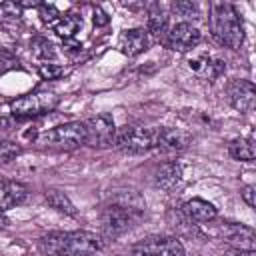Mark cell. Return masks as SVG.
<instances>
[{
    "label": "cell",
    "instance_id": "2e32d148",
    "mask_svg": "<svg viewBox=\"0 0 256 256\" xmlns=\"http://www.w3.org/2000/svg\"><path fill=\"white\" fill-rule=\"evenodd\" d=\"M28 188L16 180H0V212L24 202Z\"/></svg>",
    "mask_w": 256,
    "mask_h": 256
},
{
    "label": "cell",
    "instance_id": "4316f807",
    "mask_svg": "<svg viewBox=\"0 0 256 256\" xmlns=\"http://www.w3.org/2000/svg\"><path fill=\"white\" fill-rule=\"evenodd\" d=\"M38 14H40L42 22H46V24H50V26L60 18V12H58V8H56L54 4H40V6H38Z\"/></svg>",
    "mask_w": 256,
    "mask_h": 256
},
{
    "label": "cell",
    "instance_id": "8992f818",
    "mask_svg": "<svg viewBox=\"0 0 256 256\" xmlns=\"http://www.w3.org/2000/svg\"><path fill=\"white\" fill-rule=\"evenodd\" d=\"M118 150L126 154H140L156 146V128H138V126H124L116 128V136L112 142Z\"/></svg>",
    "mask_w": 256,
    "mask_h": 256
},
{
    "label": "cell",
    "instance_id": "ba28073f",
    "mask_svg": "<svg viewBox=\"0 0 256 256\" xmlns=\"http://www.w3.org/2000/svg\"><path fill=\"white\" fill-rule=\"evenodd\" d=\"M202 40V34L196 26H192L190 22H178L174 24L162 38L164 46L178 50V52H188L192 48H196Z\"/></svg>",
    "mask_w": 256,
    "mask_h": 256
},
{
    "label": "cell",
    "instance_id": "9c48e42d",
    "mask_svg": "<svg viewBox=\"0 0 256 256\" xmlns=\"http://www.w3.org/2000/svg\"><path fill=\"white\" fill-rule=\"evenodd\" d=\"M128 256H184V246L178 238H148L138 242Z\"/></svg>",
    "mask_w": 256,
    "mask_h": 256
},
{
    "label": "cell",
    "instance_id": "7c38bea8",
    "mask_svg": "<svg viewBox=\"0 0 256 256\" xmlns=\"http://www.w3.org/2000/svg\"><path fill=\"white\" fill-rule=\"evenodd\" d=\"M148 44H150V36L142 28L124 30L120 34V40H118V48L126 56H138V54H142L148 48Z\"/></svg>",
    "mask_w": 256,
    "mask_h": 256
},
{
    "label": "cell",
    "instance_id": "ffe728a7",
    "mask_svg": "<svg viewBox=\"0 0 256 256\" xmlns=\"http://www.w3.org/2000/svg\"><path fill=\"white\" fill-rule=\"evenodd\" d=\"M148 34H152V36H156V38H164V34L168 32V16L164 14V10L158 6V4H154V6H150V14H148V30H146Z\"/></svg>",
    "mask_w": 256,
    "mask_h": 256
},
{
    "label": "cell",
    "instance_id": "cb8c5ba5",
    "mask_svg": "<svg viewBox=\"0 0 256 256\" xmlns=\"http://www.w3.org/2000/svg\"><path fill=\"white\" fill-rule=\"evenodd\" d=\"M32 48H34V54H36L38 58H44V60L54 58V54H56L54 44H52L48 38H36V40L32 42Z\"/></svg>",
    "mask_w": 256,
    "mask_h": 256
},
{
    "label": "cell",
    "instance_id": "f1b7e54d",
    "mask_svg": "<svg viewBox=\"0 0 256 256\" xmlns=\"http://www.w3.org/2000/svg\"><path fill=\"white\" fill-rule=\"evenodd\" d=\"M92 20H94V26H106L108 22H110V16L102 10V8H94V16H92Z\"/></svg>",
    "mask_w": 256,
    "mask_h": 256
},
{
    "label": "cell",
    "instance_id": "e0dca14e",
    "mask_svg": "<svg viewBox=\"0 0 256 256\" xmlns=\"http://www.w3.org/2000/svg\"><path fill=\"white\" fill-rule=\"evenodd\" d=\"M180 178H182V168H180V164H176V162H166V164H162V166L158 168V172H156V186L162 188V190H170V188H174V186L180 182Z\"/></svg>",
    "mask_w": 256,
    "mask_h": 256
},
{
    "label": "cell",
    "instance_id": "1f68e13d",
    "mask_svg": "<svg viewBox=\"0 0 256 256\" xmlns=\"http://www.w3.org/2000/svg\"><path fill=\"white\" fill-rule=\"evenodd\" d=\"M6 226H8V218L0 212V230H2V228H6Z\"/></svg>",
    "mask_w": 256,
    "mask_h": 256
},
{
    "label": "cell",
    "instance_id": "5bb4252c",
    "mask_svg": "<svg viewBox=\"0 0 256 256\" xmlns=\"http://www.w3.org/2000/svg\"><path fill=\"white\" fill-rule=\"evenodd\" d=\"M190 136L178 128H156V146L162 152H178L188 146Z\"/></svg>",
    "mask_w": 256,
    "mask_h": 256
},
{
    "label": "cell",
    "instance_id": "8fae6325",
    "mask_svg": "<svg viewBox=\"0 0 256 256\" xmlns=\"http://www.w3.org/2000/svg\"><path fill=\"white\" fill-rule=\"evenodd\" d=\"M220 234L224 238V242H228L232 248H242V250H254V242H256V234L254 228L244 226V224H234L228 222L220 228Z\"/></svg>",
    "mask_w": 256,
    "mask_h": 256
},
{
    "label": "cell",
    "instance_id": "d4e9b609",
    "mask_svg": "<svg viewBox=\"0 0 256 256\" xmlns=\"http://www.w3.org/2000/svg\"><path fill=\"white\" fill-rule=\"evenodd\" d=\"M20 152H22V148H20L18 144L8 142V140H0V164L10 162V160L16 158Z\"/></svg>",
    "mask_w": 256,
    "mask_h": 256
},
{
    "label": "cell",
    "instance_id": "4dcf8cb0",
    "mask_svg": "<svg viewBox=\"0 0 256 256\" xmlns=\"http://www.w3.org/2000/svg\"><path fill=\"white\" fill-rule=\"evenodd\" d=\"M224 256H256L254 250H242V248H230Z\"/></svg>",
    "mask_w": 256,
    "mask_h": 256
},
{
    "label": "cell",
    "instance_id": "52a82bcc",
    "mask_svg": "<svg viewBox=\"0 0 256 256\" xmlns=\"http://www.w3.org/2000/svg\"><path fill=\"white\" fill-rule=\"evenodd\" d=\"M86 128V144L96 146V148H106L112 146L114 136H116V126L110 114H98L92 116L84 122Z\"/></svg>",
    "mask_w": 256,
    "mask_h": 256
},
{
    "label": "cell",
    "instance_id": "4fadbf2b",
    "mask_svg": "<svg viewBox=\"0 0 256 256\" xmlns=\"http://www.w3.org/2000/svg\"><path fill=\"white\" fill-rule=\"evenodd\" d=\"M188 68L200 76V78H206V80H214L218 78L220 74H224L226 70V64L218 58H212L208 54H198V56H192L188 60Z\"/></svg>",
    "mask_w": 256,
    "mask_h": 256
},
{
    "label": "cell",
    "instance_id": "6da1fadb",
    "mask_svg": "<svg viewBox=\"0 0 256 256\" xmlns=\"http://www.w3.org/2000/svg\"><path fill=\"white\" fill-rule=\"evenodd\" d=\"M144 214V200L136 192H122L114 196L102 210L100 230L102 238L114 240L132 228Z\"/></svg>",
    "mask_w": 256,
    "mask_h": 256
},
{
    "label": "cell",
    "instance_id": "ac0fdd59",
    "mask_svg": "<svg viewBox=\"0 0 256 256\" xmlns=\"http://www.w3.org/2000/svg\"><path fill=\"white\" fill-rule=\"evenodd\" d=\"M228 152L232 158L236 160H242V162H252L256 158V148H254V138L248 136V138H236L230 142L228 146Z\"/></svg>",
    "mask_w": 256,
    "mask_h": 256
},
{
    "label": "cell",
    "instance_id": "603a6c76",
    "mask_svg": "<svg viewBox=\"0 0 256 256\" xmlns=\"http://www.w3.org/2000/svg\"><path fill=\"white\" fill-rule=\"evenodd\" d=\"M0 22L2 24L22 22V8L16 2H4V4H0Z\"/></svg>",
    "mask_w": 256,
    "mask_h": 256
},
{
    "label": "cell",
    "instance_id": "5b68a950",
    "mask_svg": "<svg viewBox=\"0 0 256 256\" xmlns=\"http://www.w3.org/2000/svg\"><path fill=\"white\" fill-rule=\"evenodd\" d=\"M58 106V96L48 90H36L30 94H24L16 98L10 104V112L16 118H34L52 112Z\"/></svg>",
    "mask_w": 256,
    "mask_h": 256
},
{
    "label": "cell",
    "instance_id": "83f0119b",
    "mask_svg": "<svg viewBox=\"0 0 256 256\" xmlns=\"http://www.w3.org/2000/svg\"><path fill=\"white\" fill-rule=\"evenodd\" d=\"M240 194H242V200H244L250 208L256 206V192H254V186H244Z\"/></svg>",
    "mask_w": 256,
    "mask_h": 256
},
{
    "label": "cell",
    "instance_id": "d6986e66",
    "mask_svg": "<svg viewBox=\"0 0 256 256\" xmlns=\"http://www.w3.org/2000/svg\"><path fill=\"white\" fill-rule=\"evenodd\" d=\"M80 26H82V18L76 16V14H64V16H60V18L52 24L54 32H56L58 36H62L64 40H72V38L76 36V32L80 30Z\"/></svg>",
    "mask_w": 256,
    "mask_h": 256
},
{
    "label": "cell",
    "instance_id": "9a60e30c",
    "mask_svg": "<svg viewBox=\"0 0 256 256\" xmlns=\"http://www.w3.org/2000/svg\"><path fill=\"white\" fill-rule=\"evenodd\" d=\"M182 212L190 222H200V224L212 222L218 216V210L214 208V204H210L208 200H202V198H192V200L184 202Z\"/></svg>",
    "mask_w": 256,
    "mask_h": 256
},
{
    "label": "cell",
    "instance_id": "7402d4cb",
    "mask_svg": "<svg viewBox=\"0 0 256 256\" xmlns=\"http://www.w3.org/2000/svg\"><path fill=\"white\" fill-rule=\"evenodd\" d=\"M172 12H174L176 16H180L182 22L196 20V18L200 16L198 6H196L194 2H190V0H178V2H174V4H172Z\"/></svg>",
    "mask_w": 256,
    "mask_h": 256
},
{
    "label": "cell",
    "instance_id": "44dd1931",
    "mask_svg": "<svg viewBox=\"0 0 256 256\" xmlns=\"http://www.w3.org/2000/svg\"><path fill=\"white\" fill-rule=\"evenodd\" d=\"M44 198H46V202H48L54 210H58V212H62V214H68V216H74V214H76L74 204L68 200V196H66L64 192H60V190H56V188H50V190H46Z\"/></svg>",
    "mask_w": 256,
    "mask_h": 256
},
{
    "label": "cell",
    "instance_id": "277c9868",
    "mask_svg": "<svg viewBox=\"0 0 256 256\" xmlns=\"http://www.w3.org/2000/svg\"><path fill=\"white\" fill-rule=\"evenodd\" d=\"M38 144L42 148L52 150H74L86 144V128L84 122H66L60 126H54L52 130L44 132L38 138Z\"/></svg>",
    "mask_w": 256,
    "mask_h": 256
},
{
    "label": "cell",
    "instance_id": "7a4b0ae2",
    "mask_svg": "<svg viewBox=\"0 0 256 256\" xmlns=\"http://www.w3.org/2000/svg\"><path fill=\"white\" fill-rule=\"evenodd\" d=\"M38 246L46 256H94L104 248V238L88 230L50 232L40 238Z\"/></svg>",
    "mask_w": 256,
    "mask_h": 256
},
{
    "label": "cell",
    "instance_id": "484cf974",
    "mask_svg": "<svg viewBox=\"0 0 256 256\" xmlns=\"http://www.w3.org/2000/svg\"><path fill=\"white\" fill-rule=\"evenodd\" d=\"M38 74L44 80H54V78H58V76L64 74V68L60 64H54V62H42L38 66Z\"/></svg>",
    "mask_w": 256,
    "mask_h": 256
},
{
    "label": "cell",
    "instance_id": "f546056e",
    "mask_svg": "<svg viewBox=\"0 0 256 256\" xmlns=\"http://www.w3.org/2000/svg\"><path fill=\"white\" fill-rule=\"evenodd\" d=\"M64 48H66L68 54H72V52H80L82 50V44L72 38V40H64Z\"/></svg>",
    "mask_w": 256,
    "mask_h": 256
},
{
    "label": "cell",
    "instance_id": "30bf717a",
    "mask_svg": "<svg viewBox=\"0 0 256 256\" xmlns=\"http://www.w3.org/2000/svg\"><path fill=\"white\" fill-rule=\"evenodd\" d=\"M228 100L240 112H250L256 102V88L250 80H234L228 86Z\"/></svg>",
    "mask_w": 256,
    "mask_h": 256
},
{
    "label": "cell",
    "instance_id": "3957f363",
    "mask_svg": "<svg viewBox=\"0 0 256 256\" xmlns=\"http://www.w3.org/2000/svg\"><path fill=\"white\" fill-rule=\"evenodd\" d=\"M210 32L214 40L226 48H240L244 42L242 18L230 2H212L210 6Z\"/></svg>",
    "mask_w": 256,
    "mask_h": 256
}]
</instances>
